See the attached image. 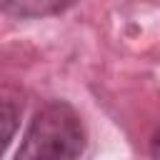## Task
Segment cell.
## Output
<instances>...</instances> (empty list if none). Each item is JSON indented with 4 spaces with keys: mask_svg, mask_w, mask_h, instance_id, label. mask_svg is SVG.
Returning <instances> with one entry per match:
<instances>
[{
    "mask_svg": "<svg viewBox=\"0 0 160 160\" xmlns=\"http://www.w3.org/2000/svg\"><path fill=\"white\" fill-rule=\"evenodd\" d=\"M88 145L80 112L65 100L45 102L25 128L15 160H78Z\"/></svg>",
    "mask_w": 160,
    "mask_h": 160,
    "instance_id": "1",
    "label": "cell"
},
{
    "mask_svg": "<svg viewBox=\"0 0 160 160\" xmlns=\"http://www.w3.org/2000/svg\"><path fill=\"white\" fill-rule=\"evenodd\" d=\"M80 0H0V10L18 20H38L70 10Z\"/></svg>",
    "mask_w": 160,
    "mask_h": 160,
    "instance_id": "2",
    "label": "cell"
},
{
    "mask_svg": "<svg viewBox=\"0 0 160 160\" xmlns=\"http://www.w3.org/2000/svg\"><path fill=\"white\" fill-rule=\"evenodd\" d=\"M20 125V108L15 102H0V158L10 148Z\"/></svg>",
    "mask_w": 160,
    "mask_h": 160,
    "instance_id": "3",
    "label": "cell"
},
{
    "mask_svg": "<svg viewBox=\"0 0 160 160\" xmlns=\"http://www.w3.org/2000/svg\"><path fill=\"white\" fill-rule=\"evenodd\" d=\"M150 152H152L155 160H160V125L155 128V132H152V138H150Z\"/></svg>",
    "mask_w": 160,
    "mask_h": 160,
    "instance_id": "4",
    "label": "cell"
}]
</instances>
